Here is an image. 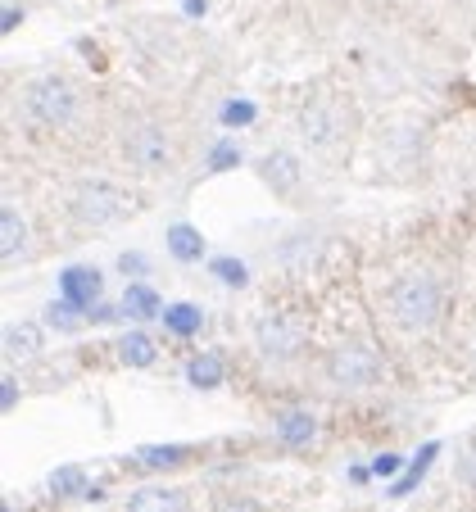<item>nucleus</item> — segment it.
Here are the masks:
<instances>
[{"instance_id": "nucleus-1", "label": "nucleus", "mask_w": 476, "mask_h": 512, "mask_svg": "<svg viewBox=\"0 0 476 512\" xmlns=\"http://www.w3.org/2000/svg\"><path fill=\"white\" fill-rule=\"evenodd\" d=\"M440 286L436 277H427V272H404V277L390 281L386 290V313L390 322H395L399 331H408V336H422V331H431L440 322Z\"/></svg>"}, {"instance_id": "nucleus-2", "label": "nucleus", "mask_w": 476, "mask_h": 512, "mask_svg": "<svg viewBox=\"0 0 476 512\" xmlns=\"http://www.w3.org/2000/svg\"><path fill=\"white\" fill-rule=\"evenodd\" d=\"M78 109H82L78 87L59 78V73H46V78L28 82V91H23V123L32 132H59V127L78 118Z\"/></svg>"}, {"instance_id": "nucleus-3", "label": "nucleus", "mask_w": 476, "mask_h": 512, "mask_svg": "<svg viewBox=\"0 0 476 512\" xmlns=\"http://www.w3.org/2000/svg\"><path fill=\"white\" fill-rule=\"evenodd\" d=\"M327 381L340 390H363V386H377L381 381V358L372 354L368 345H359V340H345V345H336L327 354Z\"/></svg>"}, {"instance_id": "nucleus-4", "label": "nucleus", "mask_w": 476, "mask_h": 512, "mask_svg": "<svg viewBox=\"0 0 476 512\" xmlns=\"http://www.w3.org/2000/svg\"><path fill=\"white\" fill-rule=\"evenodd\" d=\"M132 213V195L114 182H87L73 191V218L82 227H109Z\"/></svg>"}, {"instance_id": "nucleus-5", "label": "nucleus", "mask_w": 476, "mask_h": 512, "mask_svg": "<svg viewBox=\"0 0 476 512\" xmlns=\"http://www.w3.org/2000/svg\"><path fill=\"white\" fill-rule=\"evenodd\" d=\"M123 159L136 173H164L173 164V141L159 123H136L123 141Z\"/></svg>"}, {"instance_id": "nucleus-6", "label": "nucleus", "mask_w": 476, "mask_h": 512, "mask_svg": "<svg viewBox=\"0 0 476 512\" xmlns=\"http://www.w3.org/2000/svg\"><path fill=\"white\" fill-rule=\"evenodd\" d=\"M304 327L295 318H286V313H263L259 318V327H254V345H259V354L263 358H295L304 349Z\"/></svg>"}, {"instance_id": "nucleus-7", "label": "nucleus", "mask_w": 476, "mask_h": 512, "mask_svg": "<svg viewBox=\"0 0 476 512\" xmlns=\"http://www.w3.org/2000/svg\"><path fill=\"white\" fill-rule=\"evenodd\" d=\"M59 300L73 309H91L100 300V272L96 268H64L59 272Z\"/></svg>"}, {"instance_id": "nucleus-8", "label": "nucleus", "mask_w": 476, "mask_h": 512, "mask_svg": "<svg viewBox=\"0 0 476 512\" xmlns=\"http://www.w3.org/2000/svg\"><path fill=\"white\" fill-rule=\"evenodd\" d=\"M259 177L277 195H295V191H300V159L286 155V150H272V155L259 159Z\"/></svg>"}, {"instance_id": "nucleus-9", "label": "nucleus", "mask_w": 476, "mask_h": 512, "mask_svg": "<svg viewBox=\"0 0 476 512\" xmlns=\"http://www.w3.org/2000/svg\"><path fill=\"white\" fill-rule=\"evenodd\" d=\"M23 250H28V223H23V213L14 204H5L0 209V263L14 268L23 259Z\"/></svg>"}, {"instance_id": "nucleus-10", "label": "nucleus", "mask_w": 476, "mask_h": 512, "mask_svg": "<svg viewBox=\"0 0 476 512\" xmlns=\"http://www.w3.org/2000/svg\"><path fill=\"white\" fill-rule=\"evenodd\" d=\"M127 512H186V494L173 485H146L127 499Z\"/></svg>"}, {"instance_id": "nucleus-11", "label": "nucleus", "mask_w": 476, "mask_h": 512, "mask_svg": "<svg viewBox=\"0 0 476 512\" xmlns=\"http://www.w3.org/2000/svg\"><path fill=\"white\" fill-rule=\"evenodd\" d=\"M318 435V422H313V413H304V408H286V413H277V440L291 449H304Z\"/></svg>"}, {"instance_id": "nucleus-12", "label": "nucleus", "mask_w": 476, "mask_h": 512, "mask_svg": "<svg viewBox=\"0 0 476 512\" xmlns=\"http://www.w3.org/2000/svg\"><path fill=\"white\" fill-rule=\"evenodd\" d=\"M300 132H304V141L309 145H331L340 136V118L331 114L327 105H309L300 114Z\"/></svg>"}, {"instance_id": "nucleus-13", "label": "nucleus", "mask_w": 476, "mask_h": 512, "mask_svg": "<svg viewBox=\"0 0 476 512\" xmlns=\"http://www.w3.org/2000/svg\"><path fill=\"white\" fill-rule=\"evenodd\" d=\"M168 254L177 263H200L204 259V232H195L191 223L168 227Z\"/></svg>"}, {"instance_id": "nucleus-14", "label": "nucleus", "mask_w": 476, "mask_h": 512, "mask_svg": "<svg viewBox=\"0 0 476 512\" xmlns=\"http://www.w3.org/2000/svg\"><path fill=\"white\" fill-rule=\"evenodd\" d=\"M5 354L10 358L41 354V327L37 322H10V327H5Z\"/></svg>"}, {"instance_id": "nucleus-15", "label": "nucleus", "mask_w": 476, "mask_h": 512, "mask_svg": "<svg viewBox=\"0 0 476 512\" xmlns=\"http://www.w3.org/2000/svg\"><path fill=\"white\" fill-rule=\"evenodd\" d=\"M118 358L127 368H150L155 363V340L146 331H127V336H118Z\"/></svg>"}, {"instance_id": "nucleus-16", "label": "nucleus", "mask_w": 476, "mask_h": 512, "mask_svg": "<svg viewBox=\"0 0 476 512\" xmlns=\"http://www.w3.org/2000/svg\"><path fill=\"white\" fill-rule=\"evenodd\" d=\"M186 377H191L195 390H218L223 386V358L218 354H200L186 363Z\"/></svg>"}, {"instance_id": "nucleus-17", "label": "nucleus", "mask_w": 476, "mask_h": 512, "mask_svg": "<svg viewBox=\"0 0 476 512\" xmlns=\"http://www.w3.org/2000/svg\"><path fill=\"white\" fill-rule=\"evenodd\" d=\"M118 313H127V318H136V322H146V318H164V309H159V295L150 286H132L123 295V309Z\"/></svg>"}, {"instance_id": "nucleus-18", "label": "nucleus", "mask_w": 476, "mask_h": 512, "mask_svg": "<svg viewBox=\"0 0 476 512\" xmlns=\"http://www.w3.org/2000/svg\"><path fill=\"white\" fill-rule=\"evenodd\" d=\"M164 322H168V331H173V336L191 340L195 331L204 327V313L195 309V304H168V309H164Z\"/></svg>"}, {"instance_id": "nucleus-19", "label": "nucleus", "mask_w": 476, "mask_h": 512, "mask_svg": "<svg viewBox=\"0 0 476 512\" xmlns=\"http://www.w3.org/2000/svg\"><path fill=\"white\" fill-rule=\"evenodd\" d=\"M82 481H87L82 467H59V472L50 476V494H55V499H73V494H82Z\"/></svg>"}, {"instance_id": "nucleus-20", "label": "nucleus", "mask_w": 476, "mask_h": 512, "mask_svg": "<svg viewBox=\"0 0 476 512\" xmlns=\"http://www.w3.org/2000/svg\"><path fill=\"white\" fill-rule=\"evenodd\" d=\"M182 458H186L182 445H146L136 454V463L141 467H173V463H182Z\"/></svg>"}, {"instance_id": "nucleus-21", "label": "nucleus", "mask_w": 476, "mask_h": 512, "mask_svg": "<svg viewBox=\"0 0 476 512\" xmlns=\"http://www.w3.org/2000/svg\"><path fill=\"white\" fill-rule=\"evenodd\" d=\"M436 449H440V445H427V449H422V454H418V458H413V463H408V472H404V476H399L395 494H408V490H413V485H418V481H422V472H427V467H431V463H436Z\"/></svg>"}, {"instance_id": "nucleus-22", "label": "nucleus", "mask_w": 476, "mask_h": 512, "mask_svg": "<svg viewBox=\"0 0 476 512\" xmlns=\"http://www.w3.org/2000/svg\"><path fill=\"white\" fill-rule=\"evenodd\" d=\"M209 272H214L223 286H245V281H250V268H245L241 259H214L209 263Z\"/></svg>"}, {"instance_id": "nucleus-23", "label": "nucleus", "mask_w": 476, "mask_h": 512, "mask_svg": "<svg viewBox=\"0 0 476 512\" xmlns=\"http://www.w3.org/2000/svg\"><path fill=\"white\" fill-rule=\"evenodd\" d=\"M236 164H241V145L218 141L214 150H209V168H204V173H227V168H236Z\"/></svg>"}, {"instance_id": "nucleus-24", "label": "nucleus", "mask_w": 476, "mask_h": 512, "mask_svg": "<svg viewBox=\"0 0 476 512\" xmlns=\"http://www.w3.org/2000/svg\"><path fill=\"white\" fill-rule=\"evenodd\" d=\"M254 100H227L223 105V127H250L254 123Z\"/></svg>"}, {"instance_id": "nucleus-25", "label": "nucleus", "mask_w": 476, "mask_h": 512, "mask_svg": "<svg viewBox=\"0 0 476 512\" xmlns=\"http://www.w3.org/2000/svg\"><path fill=\"white\" fill-rule=\"evenodd\" d=\"M78 313L82 309H73V304H68V300H55V304H50V309H46V318L50 322H55V327H78Z\"/></svg>"}, {"instance_id": "nucleus-26", "label": "nucleus", "mask_w": 476, "mask_h": 512, "mask_svg": "<svg viewBox=\"0 0 476 512\" xmlns=\"http://www.w3.org/2000/svg\"><path fill=\"white\" fill-rule=\"evenodd\" d=\"M14 404H19V386H14V372H5V377H0V408L10 413Z\"/></svg>"}, {"instance_id": "nucleus-27", "label": "nucleus", "mask_w": 476, "mask_h": 512, "mask_svg": "<svg viewBox=\"0 0 476 512\" xmlns=\"http://www.w3.org/2000/svg\"><path fill=\"white\" fill-rule=\"evenodd\" d=\"M214 512H259L250 499H241V494H227V499H218Z\"/></svg>"}, {"instance_id": "nucleus-28", "label": "nucleus", "mask_w": 476, "mask_h": 512, "mask_svg": "<svg viewBox=\"0 0 476 512\" xmlns=\"http://www.w3.org/2000/svg\"><path fill=\"white\" fill-rule=\"evenodd\" d=\"M118 268H123L127 277H141V272H146V254H123V259H118Z\"/></svg>"}, {"instance_id": "nucleus-29", "label": "nucleus", "mask_w": 476, "mask_h": 512, "mask_svg": "<svg viewBox=\"0 0 476 512\" xmlns=\"http://www.w3.org/2000/svg\"><path fill=\"white\" fill-rule=\"evenodd\" d=\"M399 467H404V463H399V458H395V454H381V458H377V463H372V472H377V476H395V472H399Z\"/></svg>"}, {"instance_id": "nucleus-30", "label": "nucleus", "mask_w": 476, "mask_h": 512, "mask_svg": "<svg viewBox=\"0 0 476 512\" xmlns=\"http://www.w3.org/2000/svg\"><path fill=\"white\" fill-rule=\"evenodd\" d=\"M19 19H23V10H19V5H14V0H10V5H5V19H0V28H5V32H14V28H19Z\"/></svg>"}, {"instance_id": "nucleus-31", "label": "nucleus", "mask_w": 476, "mask_h": 512, "mask_svg": "<svg viewBox=\"0 0 476 512\" xmlns=\"http://www.w3.org/2000/svg\"><path fill=\"white\" fill-rule=\"evenodd\" d=\"M458 472H463L467 485H476V449H467V454H463V467H458Z\"/></svg>"}, {"instance_id": "nucleus-32", "label": "nucleus", "mask_w": 476, "mask_h": 512, "mask_svg": "<svg viewBox=\"0 0 476 512\" xmlns=\"http://www.w3.org/2000/svg\"><path fill=\"white\" fill-rule=\"evenodd\" d=\"M182 10L191 14V19H200V14H204V0H182Z\"/></svg>"}]
</instances>
